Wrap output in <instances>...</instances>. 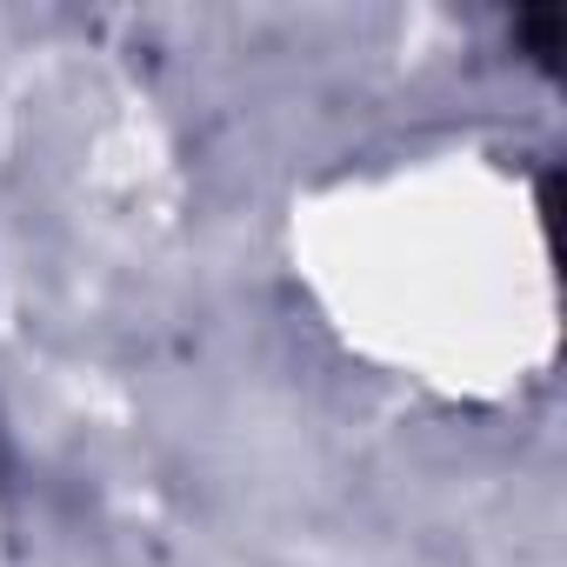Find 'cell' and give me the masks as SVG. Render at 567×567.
I'll list each match as a JSON object with an SVG mask.
<instances>
[{"instance_id":"6da1fadb","label":"cell","mask_w":567,"mask_h":567,"mask_svg":"<svg viewBox=\"0 0 567 567\" xmlns=\"http://www.w3.org/2000/svg\"><path fill=\"white\" fill-rule=\"evenodd\" d=\"M514 34L527 41V54H534L540 68H554V48H560V21H554V14H527V21H514Z\"/></svg>"}]
</instances>
